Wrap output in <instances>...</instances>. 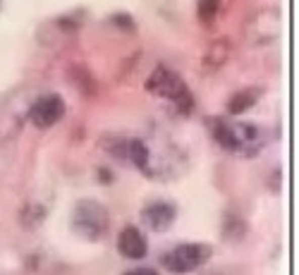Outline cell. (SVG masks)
Segmentation results:
<instances>
[{"instance_id": "8fae6325", "label": "cell", "mask_w": 299, "mask_h": 275, "mask_svg": "<svg viewBox=\"0 0 299 275\" xmlns=\"http://www.w3.org/2000/svg\"><path fill=\"white\" fill-rule=\"evenodd\" d=\"M227 58H230V46H227V41H211L209 46V53L204 55V67L206 70H216L220 65L225 63Z\"/></svg>"}, {"instance_id": "9c48e42d", "label": "cell", "mask_w": 299, "mask_h": 275, "mask_svg": "<svg viewBox=\"0 0 299 275\" xmlns=\"http://www.w3.org/2000/svg\"><path fill=\"white\" fill-rule=\"evenodd\" d=\"M263 96V89L259 86H246V89H239L230 96L227 101V113L230 115H244L246 110H252L259 103V98Z\"/></svg>"}, {"instance_id": "30bf717a", "label": "cell", "mask_w": 299, "mask_h": 275, "mask_svg": "<svg viewBox=\"0 0 299 275\" xmlns=\"http://www.w3.org/2000/svg\"><path fill=\"white\" fill-rule=\"evenodd\" d=\"M246 235V223L237 213H227L223 218V239L225 242H239Z\"/></svg>"}, {"instance_id": "5bb4252c", "label": "cell", "mask_w": 299, "mask_h": 275, "mask_svg": "<svg viewBox=\"0 0 299 275\" xmlns=\"http://www.w3.org/2000/svg\"><path fill=\"white\" fill-rule=\"evenodd\" d=\"M125 275H161L156 268H132V270H127Z\"/></svg>"}, {"instance_id": "5b68a950", "label": "cell", "mask_w": 299, "mask_h": 275, "mask_svg": "<svg viewBox=\"0 0 299 275\" xmlns=\"http://www.w3.org/2000/svg\"><path fill=\"white\" fill-rule=\"evenodd\" d=\"M282 19L275 8L259 10L244 24V41L249 46H271L280 38Z\"/></svg>"}, {"instance_id": "9a60e30c", "label": "cell", "mask_w": 299, "mask_h": 275, "mask_svg": "<svg viewBox=\"0 0 299 275\" xmlns=\"http://www.w3.org/2000/svg\"><path fill=\"white\" fill-rule=\"evenodd\" d=\"M0 10H3V0H0Z\"/></svg>"}, {"instance_id": "277c9868", "label": "cell", "mask_w": 299, "mask_h": 275, "mask_svg": "<svg viewBox=\"0 0 299 275\" xmlns=\"http://www.w3.org/2000/svg\"><path fill=\"white\" fill-rule=\"evenodd\" d=\"M211 254H213V249L204 242H184V244L168 249L161 258V263L172 275H187L199 270L211 258Z\"/></svg>"}, {"instance_id": "7a4b0ae2", "label": "cell", "mask_w": 299, "mask_h": 275, "mask_svg": "<svg viewBox=\"0 0 299 275\" xmlns=\"http://www.w3.org/2000/svg\"><path fill=\"white\" fill-rule=\"evenodd\" d=\"M146 91L151 96H158V98H165L168 103H172L182 115H189L191 108H194V96H191L187 82L165 65H158L154 72L148 74Z\"/></svg>"}, {"instance_id": "7c38bea8", "label": "cell", "mask_w": 299, "mask_h": 275, "mask_svg": "<svg viewBox=\"0 0 299 275\" xmlns=\"http://www.w3.org/2000/svg\"><path fill=\"white\" fill-rule=\"evenodd\" d=\"M220 8H223V0H199L196 3V17L204 27H209L218 19Z\"/></svg>"}, {"instance_id": "8992f818", "label": "cell", "mask_w": 299, "mask_h": 275, "mask_svg": "<svg viewBox=\"0 0 299 275\" xmlns=\"http://www.w3.org/2000/svg\"><path fill=\"white\" fill-rule=\"evenodd\" d=\"M65 113H67V105H65L60 93H43V96H38L36 101L31 103L27 118L34 127L51 129L65 118Z\"/></svg>"}, {"instance_id": "52a82bcc", "label": "cell", "mask_w": 299, "mask_h": 275, "mask_svg": "<svg viewBox=\"0 0 299 275\" xmlns=\"http://www.w3.org/2000/svg\"><path fill=\"white\" fill-rule=\"evenodd\" d=\"M141 220L151 232H168L177 220V206L165 199H154L141 208Z\"/></svg>"}, {"instance_id": "6da1fadb", "label": "cell", "mask_w": 299, "mask_h": 275, "mask_svg": "<svg viewBox=\"0 0 299 275\" xmlns=\"http://www.w3.org/2000/svg\"><path fill=\"white\" fill-rule=\"evenodd\" d=\"M209 127H211V137L216 139V144L223 151H227V153L252 158L263 146L261 129L256 127V125H252V122H239V120H227V118H211Z\"/></svg>"}, {"instance_id": "ba28073f", "label": "cell", "mask_w": 299, "mask_h": 275, "mask_svg": "<svg viewBox=\"0 0 299 275\" xmlns=\"http://www.w3.org/2000/svg\"><path fill=\"white\" fill-rule=\"evenodd\" d=\"M118 251L129 261H139L148 254V242L141 235V230L134 228V225H127V228L120 230L118 235Z\"/></svg>"}, {"instance_id": "3957f363", "label": "cell", "mask_w": 299, "mask_h": 275, "mask_svg": "<svg viewBox=\"0 0 299 275\" xmlns=\"http://www.w3.org/2000/svg\"><path fill=\"white\" fill-rule=\"evenodd\" d=\"M70 225L77 237L86 242H101L110 230V211L96 199H79L72 206Z\"/></svg>"}, {"instance_id": "4fadbf2b", "label": "cell", "mask_w": 299, "mask_h": 275, "mask_svg": "<svg viewBox=\"0 0 299 275\" xmlns=\"http://www.w3.org/2000/svg\"><path fill=\"white\" fill-rule=\"evenodd\" d=\"M110 24L113 27L122 29V31H136V22L132 19V15H127V12H115V15H110Z\"/></svg>"}]
</instances>
